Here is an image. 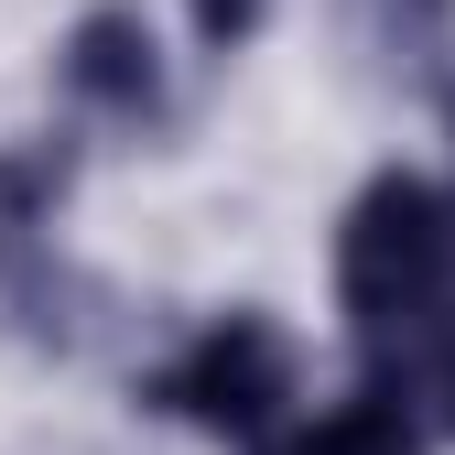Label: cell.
<instances>
[{"mask_svg": "<svg viewBox=\"0 0 455 455\" xmlns=\"http://www.w3.org/2000/svg\"><path fill=\"white\" fill-rule=\"evenodd\" d=\"M336 304L379 358L434 347L455 315V196H434L423 174H379L336 228Z\"/></svg>", "mask_w": 455, "mask_h": 455, "instance_id": "cell-1", "label": "cell"}, {"mask_svg": "<svg viewBox=\"0 0 455 455\" xmlns=\"http://www.w3.org/2000/svg\"><path fill=\"white\" fill-rule=\"evenodd\" d=\"M66 87L87 108H108V120H152L163 108V66H152V33L131 12H87L76 44H66Z\"/></svg>", "mask_w": 455, "mask_h": 455, "instance_id": "cell-3", "label": "cell"}, {"mask_svg": "<svg viewBox=\"0 0 455 455\" xmlns=\"http://www.w3.org/2000/svg\"><path fill=\"white\" fill-rule=\"evenodd\" d=\"M434 390H444V423H455V336H434Z\"/></svg>", "mask_w": 455, "mask_h": 455, "instance_id": "cell-6", "label": "cell"}, {"mask_svg": "<svg viewBox=\"0 0 455 455\" xmlns=\"http://www.w3.org/2000/svg\"><path fill=\"white\" fill-rule=\"evenodd\" d=\"M152 402L196 434H217V444H271L282 402H293V358H282V336L260 315H228L152 379Z\"/></svg>", "mask_w": 455, "mask_h": 455, "instance_id": "cell-2", "label": "cell"}, {"mask_svg": "<svg viewBox=\"0 0 455 455\" xmlns=\"http://www.w3.org/2000/svg\"><path fill=\"white\" fill-rule=\"evenodd\" d=\"M293 455H423V423L390 379H369L358 402H336L315 434H293Z\"/></svg>", "mask_w": 455, "mask_h": 455, "instance_id": "cell-4", "label": "cell"}, {"mask_svg": "<svg viewBox=\"0 0 455 455\" xmlns=\"http://www.w3.org/2000/svg\"><path fill=\"white\" fill-rule=\"evenodd\" d=\"M185 12H196V33L228 54V44H250V33H260V12H271V0H185Z\"/></svg>", "mask_w": 455, "mask_h": 455, "instance_id": "cell-5", "label": "cell"}]
</instances>
